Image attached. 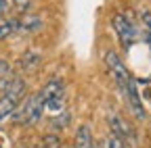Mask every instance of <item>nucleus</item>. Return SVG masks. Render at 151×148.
Wrapping results in <instances>:
<instances>
[{
    "mask_svg": "<svg viewBox=\"0 0 151 148\" xmlns=\"http://www.w3.org/2000/svg\"><path fill=\"white\" fill-rule=\"evenodd\" d=\"M27 96V84L23 77H13L11 84L6 86V90L0 96V123L6 121L9 117H13L15 108L21 104V100Z\"/></svg>",
    "mask_w": 151,
    "mask_h": 148,
    "instance_id": "1",
    "label": "nucleus"
},
{
    "mask_svg": "<svg viewBox=\"0 0 151 148\" xmlns=\"http://www.w3.org/2000/svg\"><path fill=\"white\" fill-rule=\"evenodd\" d=\"M36 148H42V146H36Z\"/></svg>",
    "mask_w": 151,
    "mask_h": 148,
    "instance_id": "17",
    "label": "nucleus"
},
{
    "mask_svg": "<svg viewBox=\"0 0 151 148\" xmlns=\"http://www.w3.org/2000/svg\"><path fill=\"white\" fill-rule=\"evenodd\" d=\"M42 65V54L38 50H25L21 54V59H19V69H21V73H25V75H29V73H36L38 69H40Z\"/></svg>",
    "mask_w": 151,
    "mask_h": 148,
    "instance_id": "8",
    "label": "nucleus"
},
{
    "mask_svg": "<svg viewBox=\"0 0 151 148\" xmlns=\"http://www.w3.org/2000/svg\"><path fill=\"white\" fill-rule=\"evenodd\" d=\"M141 21H143V31H145V40L151 44V11H141Z\"/></svg>",
    "mask_w": 151,
    "mask_h": 148,
    "instance_id": "11",
    "label": "nucleus"
},
{
    "mask_svg": "<svg viewBox=\"0 0 151 148\" xmlns=\"http://www.w3.org/2000/svg\"><path fill=\"white\" fill-rule=\"evenodd\" d=\"M42 27V19L36 15H23L19 19H13V31H23V33H34Z\"/></svg>",
    "mask_w": 151,
    "mask_h": 148,
    "instance_id": "9",
    "label": "nucleus"
},
{
    "mask_svg": "<svg viewBox=\"0 0 151 148\" xmlns=\"http://www.w3.org/2000/svg\"><path fill=\"white\" fill-rule=\"evenodd\" d=\"M13 33V21H0V40Z\"/></svg>",
    "mask_w": 151,
    "mask_h": 148,
    "instance_id": "14",
    "label": "nucleus"
},
{
    "mask_svg": "<svg viewBox=\"0 0 151 148\" xmlns=\"http://www.w3.org/2000/svg\"><path fill=\"white\" fill-rule=\"evenodd\" d=\"M40 94L44 98V110H48L50 115H61L65 108V81L63 77H52L44 84L40 90Z\"/></svg>",
    "mask_w": 151,
    "mask_h": 148,
    "instance_id": "3",
    "label": "nucleus"
},
{
    "mask_svg": "<svg viewBox=\"0 0 151 148\" xmlns=\"http://www.w3.org/2000/svg\"><path fill=\"white\" fill-rule=\"evenodd\" d=\"M42 148H61V138H59V134H46L44 138H42V144H40Z\"/></svg>",
    "mask_w": 151,
    "mask_h": 148,
    "instance_id": "12",
    "label": "nucleus"
},
{
    "mask_svg": "<svg viewBox=\"0 0 151 148\" xmlns=\"http://www.w3.org/2000/svg\"><path fill=\"white\" fill-rule=\"evenodd\" d=\"M42 113H44V98H42L40 92H36L32 96H25L21 100V104L15 108L13 121L17 125H34L42 117Z\"/></svg>",
    "mask_w": 151,
    "mask_h": 148,
    "instance_id": "2",
    "label": "nucleus"
},
{
    "mask_svg": "<svg viewBox=\"0 0 151 148\" xmlns=\"http://www.w3.org/2000/svg\"><path fill=\"white\" fill-rule=\"evenodd\" d=\"M103 148H126V144L120 140V138H116V136H109L107 140H105V144H103Z\"/></svg>",
    "mask_w": 151,
    "mask_h": 148,
    "instance_id": "13",
    "label": "nucleus"
},
{
    "mask_svg": "<svg viewBox=\"0 0 151 148\" xmlns=\"http://www.w3.org/2000/svg\"><path fill=\"white\" fill-rule=\"evenodd\" d=\"M103 59H105V67H107V71H109V75L113 77V81H116V86L120 88L122 96H124L126 90H128V86L132 84V79H134V77L130 75V71L126 69V65L122 63V59H120L113 50H105Z\"/></svg>",
    "mask_w": 151,
    "mask_h": 148,
    "instance_id": "4",
    "label": "nucleus"
},
{
    "mask_svg": "<svg viewBox=\"0 0 151 148\" xmlns=\"http://www.w3.org/2000/svg\"><path fill=\"white\" fill-rule=\"evenodd\" d=\"M9 11V0H0V15Z\"/></svg>",
    "mask_w": 151,
    "mask_h": 148,
    "instance_id": "16",
    "label": "nucleus"
},
{
    "mask_svg": "<svg viewBox=\"0 0 151 148\" xmlns=\"http://www.w3.org/2000/svg\"><path fill=\"white\" fill-rule=\"evenodd\" d=\"M76 148H97V142L92 138V129L90 125H80L76 132Z\"/></svg>",
    "mask_w": 151,
    "mask_h": 148,
    "instance_id": "10",
    "label": "nucleus"
},
{
    "mask_svg": "<svg viewBox=\"0 0 151 148\" xmlns=\"http://www.w3.org/2000/svg\"><path fill=\"white\" fill-rule=\"evenodd\" d=\"M126 102H128V108L132 110V115H134L139 121H145V108H143V102H141V96H139V88H137V81L132 79V84L128 86L126 94H124Z\"/></svg>",
    "mask_w": 151,
    "mask_h": 148,
    "instance_id": "7",
    "label": "nucleus"
},
{
    "mask_svg": "<svg viewBox=\"0 0 151 148\" xmlns=\"http://www.w3.org/2000/svg\"><path fill=\"white\" fill-rule=\"evenodd\" d=\"M109 127H111V134L120 138L124 144H130L134 146L137 144V136H134V129H132L130 123H126V119L118 113H111L109 115Z\"/></svg>",
    "mask_w": 151,
    "mask_h": 148,
    "instance_id": "6",
    "label": "nucleus"
},
{
    "mask_svg": "<svg viewBox=\"0 0 151 148\" xmlns=\"http://www.w3.org/2000/svg\"><path fill=\"white\" fill-rule=\"evenodd\" d=\"M111 25H113V29H116L118 40L124 46V50H130L132 44L137 42V27H134V23H132V19L128 15H124V13H116L113 19H111Z\"/></svg>",
    "mask_w": 151,
    "mask_h": 148,
    "instance_id": "5",
    "label": "nucleus"
},
{
    "mask_svg": "<svg viewBox=\"0 0 151 148\" xmlns=\"http://www.w3.org/2000/svg\"><path fill=\"white\" fill-rule=\"evenodd\" d=\"M15 6H17L19 11H27V6H29V0H15Z\"/></svg>",
    "mask_w": 151,
    "mask_h": 148,
    "instance_id": "15",
    "label": "nucleus"
}]
</instances>
